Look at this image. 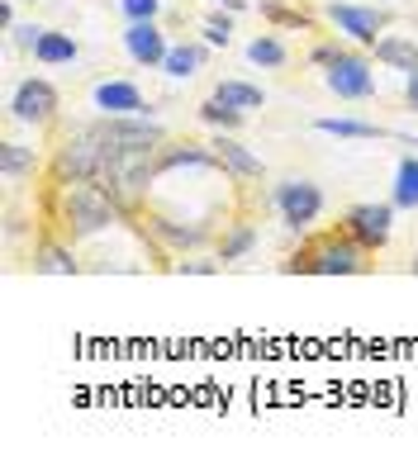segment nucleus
I'll list each match as a JSON object with an SVG mask.
<instances>
[{"label":"nucleus","mask_w":418,"mask_h":465,"mask_svg":"<svg viewBox=\"0 0 418 465\" xmlns=\"http://www.w3.org/2000/svg\"><path fill=\"white\" fill-rule=\"evenodd\" d=\"M100 134V143L110 147V153H157L162 143V129L153 119H138V114H110L104 124H91Z\"/></svg>","instance_id":"obj_1"},{"label":"nucleus","mask_w":418,"mask_h":465,"mask_svg":"<svg viewBox=\"0 0 418 465\" xmlns=\"http://www.w3.org/2000/svg\"><path fill=\"white\" fill-rule=\"evenodd\" d=\"M100 166H104V143L95 138V129L67 134V143L57 153V176L62 181H95Z\"/></svg>","instance_id":"obj_2"},{"label":"nucleus","mask_w":418,"mask_h":465,"mask_svg":"<svg viewBox=\"0 0 418 465\" xmlns=\"http://www.w3.org/2000/svg\"><path fill=\"white\" fill-rule=\"evenodd\" d=\"M110 190H100V185H86V181H72L67 190V223L76 238H86V232H100L104 223H110Z\"/></svg>","instance_id":"obj_3"},{"label":"nucleus","mask_w":418,"mask_h":465,"mask_svg":"<svg viewBox=\"0 0 418 465\" xmlns=\"http://www.w3.org/2000/svg\"><path fill=\"white\" fill-rule=\"evenodd\" d=\"M276 204H281V219L300 232V228H309L314 219H319L323 195H319V185H314V181H281L276 185Z\"/></svg>","instance_id":"obj_4"},{"label":"nucleus","mask_w":418,"mask_h":465,"mask_svg":"<svg viewBox=\"0 0 418 465\" xmlns=\"http://www.w3.org/2000/svg\"><path fill=\"white\" fill-rule=\"evenodd\" d=\"M53 110H57V91L38 76L19 81V91L10 95V114L25 119V124H44V119H53Z\"/></svg>","instance_id":"obj_5"},{"label":"nucleus","mask_w":418,"mask_h":465,"mask_svg":"<svg viewBox=\"0 0 418 465\" xmlns=\"http://www.w3.org/2000/svg\"><path fill=\"white\" fill-rule=\"evenodd\" d=\"M328 91L343 95V100H366V95L375 91V76H371V67H366L362 57H347V53H343V57L328 67Z\"/></svg>","instance_id":"obj_6"},{"label":"nucleus","mask_w":418,"mask_h":465,"mask_svg":"<svg viewBox=\"0 0 418 465\" xmlns=\"http://www.w3.org/2000/svg\"><path fill=\"white\" fill-rule=\"evenodd\" d=\"M328 15H333V25L343 34H352L357 44H375V34L385 29V15L366 10V5H328Z\"/></svg>","instance_id":"obj_7"},{"label":"nucleus","mask_w":418,"mask_h":465,"mask_svg":"<svg viewBox=\"0 0 418 465\" xmlns=\"http://www.w3.org/2000/svg\"><path fill=\"white\" fill-rule=\"evenodd\" d=\"M124 44H129L134 62H143V67H162L166 62V38H162V29L153 25V19H134L129 34H124Z\"/></svg>","instance_id":"obj_8"},{"label":"nucleus","mask_w":418,"mask_h":465,"mask_svg":"<svg viewBox=\"0 0 418 465\" xmlns=\"http://www.w3.org/2000/svg\"><path fill=\"white\" fill-rule=\"evenodd\" d=\"M390 204H357L347 214V228L357 232V242H366V247H381L385 238H390Z\"/></svg>","instance_id":"obj_9"},{"label":"nucleus","mask_w":418,"mask_h":465,"mask_svg":"<svg viewBox=\"0 0 418 465\" xmlns=\"http://www.w3.org/2000/svg\"><path fill=\"white\" fill-rule=\"evenodd\" d=\"M95 104L104 114H143V91L134 86V81H100Z\"/></svg>","instance_id":"obj_10"},{"label":"nucleus","mask_w":418,"mask_h":465,"mask_svg":"<svg viewBox=\"0 0 418 465\" xmlns=\"http://www.w3.org/2000/svg\"><path fill=\"white\" fill-rule=\"evenodd\" d=\"M357 266H362L357 262V247H347V242H328V247L314 252V262H309L314 276H352Z\"/></svg>","instance_id":"obj_11"},{"label":"nucleus","mask_w":418,"mask_h":465,"mask_svg":"<svg viewBox=\"0 0 418 465\" xmlns=\"http://www.w3.org/2000/svg\"><path fill=\"white\" fill-rule=\"evenodd\" d=\"M214 157H219V166H228L234 176H243V181H253V176H262V157H253L243 143H234V138H219L214 143Z\"/></svg>","instance_id":"obj_12"},{"label":"nucleus","mask_w":418,"mask_h":465,"mask_svg":"<svg viewBox=\"0 0 418 465\" xmlns=\"http://www.w3.org/2000/svg\"><path fill=\"white\" fill-rule=\"evenodd\" d=\"M34 57L38 62H48V67H62V62H76V38L72 34H38V44H34Z\"/></svg>","instance_id":"obj_13"},{"label":"nucleus","mask_w":418,"mask_h":465,"mask_svg":"<svg viewBox=\"0 0 418 465\" xmlns=\"http://www.w3.org/2000/svg\"><path fill=\"white\" fill-rule=\"evenodd\" d=\"M375 57L390 62V67H400V72H413L418 67V44H409V38H375Z\"/></svg>","instance_id":"obj_14"},{"label":"nucleus","mask_w":418,"mask_h":465,"mask_svg":"<svg viewBox=\"0 0 418 465\" xmlns=\"http://www.w3.org/2000/svg\"><path fill=\"white\" fill-rule=\"evenodd\" d=\"M200 62H204V48H195V44H181V48H166V76H176V81H185V76H195L200 72Z\"/></svg>","instance_id":"obj_15"},{"label":"nucleus","mask_w":418,"mask_h":465,"mask_svg":"<svg viewBox=\"0 0 418 465\" xmlns=\"http://www.w3.org/2000/svg\"><path fill=\"white\" fill-rule=\"evenodd\" d=\"M214 100H224L228 110H262V91L247 86V81H219Z\"/></svg>","instance_id":"obj_16"},{"label":"nucleus","mask_w":418,"mask_h":465,"mask_svg":"<svg viewBox=\"0 0 418 465\" xmlns=\"http://www.w3.org/2000/svg\"><path fill=\"white\" fill-rule=\"evenodd\" d=\"M394 204H400V209H418V157L400 162V176H394Z\"/></svg>","instance_id":"obj_17"},{"label":"nucleus","mask_w":418,"mask_h":465,"mask_svg":"<svg viewBox=\"0 0 418 465\" xmlns=\"http://www.w3.org/2000/svg\"><path fill=\"white\" fill-rule=\"evenodd\" d=\"M34 271H44V276H72L76 262H72L67 247H44V252H38V262H34Z\"/></svg>","instance_id":"obj_18"},{"label":"nucleus","mask_w":418,"mask_h":465,"mask_svg":"<svg viewBox=\"0 0 418 465\" xmlns=\"http://www.w3.org/2000/svg\"><path fill=\"white\" fill-rule=\"evenodd\" d=\"M319 134H333V138H375L381 129H375V124H362V119H319Z\"/></svg>","instance_id":"obj_19"},{"label":"nucleus","mask_w":418,"mask_h":465,"mask_svg":"<svg viewBox=\"0 0 418 465\" xmlns=\"http://www.w3.org/2000/svg\"><path fill=\"white\" fill-rule=\"evenodd\" d=\"M247 57H253L257 67H281V62H285V48H281L271 34H262V38H253V48H247Z\"/></svg>","instance_id":"obj_20"},{"label":"nucleus","mask_w":418,"mask_h":465,"mask_svg":"<svg viewBox=\"0 0 418 465\" xmlns=\"http://www.w3.org/2000/svg\"><path fill=\"white\" fill-rule=\"evenodd\" d=\"M0 166H5V176H25V172H34V153L19 143H5L0 147Z\"/></svg>","instance_id":"obj_21"},{"label":"nucleus","mask_w":418,"mask_h":465,"mask_svg":"<svg viewBox=\"0 0 418 465\" xmlns=\"http://www.w3.org/2000/svg\"><path fill=\"white\" fill-rule=\"evenodd\" d=\"M200 119H204V124H214V129H238L243 110H228L224 100H204V104H200Z\"/></svg>","instance_id":"obj_22"},{"label":"nucleus","mask_w":418,"mask_h":465,"mask_svg":"<svg viewBox=\"0 0 418 465\" xmlns=\"http://www.w3.org/2000/svg\"><path fill=\"white\" fill-rule=\"evenodd\" d=\"M228 34H234V19H228V15H214V19L204 25V38H209L214 48H224V44H228Z\"/></svg>","instance_id":"obj_23"},{"label":"nucleus","mask_w":418,"mask_h":465,"mask_svg":"<svg viewBox=\"0 0 418 465\" xmlns=\"http://www.w3.org/2000/svg\"><path fill=\"white\" fill-rule=\"evenodd\" d=\"M247 247H253V228H238L234 238L224 242V262H238V257H243Z\"/></svg>","instance_id":"obj_24"},{"label":"nucleus","mask_w":418,"mask_h":465,"mask_svg":"<svg viewBox=\"0 0 418 465\" xmlns=\"http://www.w3.org/2000/svg\"><path fill=\"white\" fill-rule=\"evenodd\" d=\"M119 5H124V15H129V19H153L162 0H119Z\"/></svg>","instance_id":"obj_25"},{"label":"nucleus","mask_w":418,"mask_h":465,"mask_svg":"<svg viewBox=\"0 0 418 465\" xmlns=\"http://www.w3.org/2000/svg\"><path fill=\"white\" fill-rule=\"evenodd\" d=\"M181 271H195V276H214V262H181Z\"/></svg>","instance_id":"obj_26"},{"label":"nucleus","mask_w":418,"mask_h":465,"mask_svg":"<svg viewBox=\"0 0 418 465\" xmlns=\"http://www.w3.org/2000/svg\"><path fill=\"white\" fill-rule=\"evenodd\" d=\"M409 104H413V110H418V67L409 72Z\"/></svg>","instance_id":"obj_27"},{"label":"nucleus","mask_w":418,"mask_h":465,"mask_svg":"<svg viewBox=\"0 0 418 465\" xmlns=\"http://www.w3.org/2000/svg\"><path fill=\"white\" fill-rule=\"evenodd\" d=\"M219 5H224V10H243V0H219Z\"/></svg>","instance_id":"obj_28"}]
</instances>
